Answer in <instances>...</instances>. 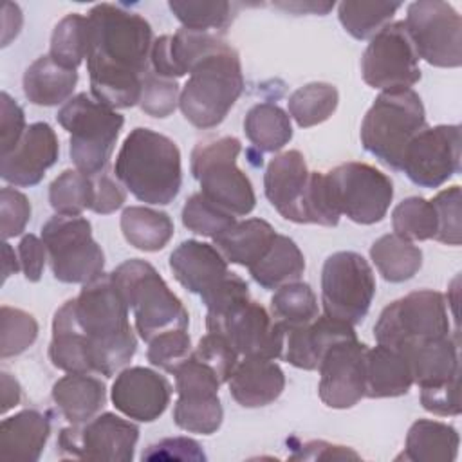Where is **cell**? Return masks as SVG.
<instances>
[{"label":"cell","mask_w":462,"mask_h":462,"mask_svg":"<svg viewBox=\"0 0 462 462\" xmlns=\"http://www.w3.org/2000/svg\"><path fill=\"white\" fill-rule=\"evenodd\" d=\"M74 316L92 357V370L112 377L137 350V337L128 321V305L110 274H101L72 298Z\"/></svg>","instance_id":"2"},{"label":"cell","mask_w":462,"mask_h":462,"mask_svg":"<svg viewBox=\"0 0 462 462\" xmlns=\"http://www.w3.org/2000/svg\"><path fill=\"white\" fill-rule=\"evenodd\" d=\"M110 278L134 312L135 330L143 341L148 343L166 330L188 328L189 316L182 301L146 260H126L110 273Z\"/></svg>","instance_id":"5"},{"label":"cell","mask_w":462,"mask_h":462,"mask_svg":"<svg viewBox=\"0 0 462 462\" xmlns=\"http://www.w3.org/2000/svg\"><path fill=\"white\" fill-rule=\"evenodd\" d=\"M139 428L116 413H101L83 424H70L58 435L61 458L130 462L134 458Z\"/></svg>","instance_id":"14"},{"label":"cell","mask_w":462,"mask_h":462,"mask_svg":"<svg viewBox=\"0 0 462 462\" xmlns=\"http://www.w3.org/2000/svg\"><path fill=\"white\" fill-rule=\"evenodd\" d=\"M143 460H195L204 462L206 455L200 444L188 437H171L162 439L143 453Z\"/></svg>","instance_id":"52"},{"label":"cell","mask_w":462,"mask_h":462,"mask_svg":"<svg viewBox=\"0 0 462 462\" xmlns=\"http://www.w3.org/2000/svg\"><path fill=\"white\" fill-rule=\"evenodd\" d=\"M168 7L182 27L200 32L222 31L233 18V5L226 0H170Z\"/></svg>","instance_id":"44"},{"label":"cell","mask_w":462,"mask_h":462,"mask_svg":"<svg viewBox=\"0 0 462 462\" xmlns=\"http://www.w3.org/2000/svg\"><path fill=\"white\" fill-rule=\"evenodd\" d=\"M88 18L79 13H70L56 23L51 36L49 54L60 65L67 69H78L88 56Z\"/></svg>","instance_id":"40"},{"label":"cell","mask_w":462,"mask_h":462,"mask_svg":"<svg viewBox=\"0 0 462 462\" xmlns=\"http://www.w3.org/2000/svg\"><path fill=\"white\" fill-rule=\"evenodd\" d=\"M370 258L379 274L392 283L413 278L422 267V251L395 233L377 238L370 247Z\"/></svg>","instance_id":"35"},{"label":"cell","mask_w":462,"mask_h":462,"mask_svg":"<svg viewBox=\"0 0 462 462\" xmlns=\"http://www.w3.org/2000/svg\"><path fill=\"white\" fill-rule=\"evenodd\" d=\"M193 356L209 366L220 383H227L236 363L238 352L227 343V339L220 334L208 332L200 337L199 345L193 350Z\"/></svg>","instance_id":"50"},{"label":"cell","mask_w":462,"mask_h":462,"mask_svg":"<svg viewBox=\"0 0 462 462\" xmlns=\"http://www.w3.org/2000/svg\"><path fill=\"white\" fill-rule=\"evenodd\" d=\"M0 381H2V413H5L7 410L14 408L20 402L22 397V390L18 381L9 374V372H2L0 374Z\"/></svg>","instance_id":"59"},{"label":"cell","mask_w":462,"mask_h":462,"mask_svg":"<svg viewBox=\"0 0 462 462\" xmlns=\"http://www.w3.org/2000/svg\"><path fill=\"white\" fill-rule=\"evenodd\" d=\"M49 202L56 215L79 217L94 204V180L92 177L78 171H61L49 186Z\"/></svg>","instance_id":"42"},{"label":"cell","mask_w":462,"mask_h":462,"mask_svg":"<svg viewBox=\"0 0 462 462\" xmlns=\"http://www.w3.org/2000/svg\"><path fill=\"white\" fill-rule=\"evenodd\" d=\"M70 134L69 152L78 171L94 177L106 170L125 117L87 92L72 96L56 116Z\"/></svg>","instance_id":"7"},{"label":"cell","mask_w":462,"mask_h":462,"mask_svg":"<svg viewBox=\"0 0 462 462\" xmlns=\"http://www.w3.org/2000/svg\"><path fill=\"white\" fill-rule=\"evenodd\" d=\"M458 444L460 439L453 426L419 419L408 430L404 458L415 462H453L458 455Z\"/></svg>","instance_id":"32"},{"label":"cell","mask_w":462,"mask_h":462,"mask_svg":"<svg viewBox=\"0 0 462 462\" xmlns=\"http://www.w3.org/2000/svg\"><path fill=\"white\" fill-rule=\"evenodd\" d=\"M426 128V112L413 88L381 92L361 123V144L384 166L401 171L408 143Z\"/></svg>","instance_id":"6"},{"label":"cell","mask_w":462,"mask_h":462,"mask_svg":"<svg viewBox=\"0 0 462 462\" xmlns=\"http://www.w3.org/2000/svg\"><path fill=\"white\" fill-rule=\"evenodd\" d=\"M117 411L137 422H153L170 404L171 384L159 372L144 366L125 368L110 390Z\"/></svg>","instance_id":"20"},{"label":"cell","mask_w":462,"mask_h":462,"mask_svg":"<svg viewBox=\"0 0 462 462\" xmlns=\"http://www.w3.org/2000/svg\"><path fill=\"white\" fill-rule=\"evenodd\" d=\"M18 258H20V267L23 271V276L29 282H38L43 274L45 262L49 260L43 240L31 233L25 235L18 244Z\"/></svg>","instance_id":"56"},{"label":"cell","mask_w":462,"mask_h":462,"mask_svg":"<svg viewBox=\"0 0 462 462\" xmlns=\"http://www.w3.org/2000/svg\"><path fill=\"white\" fill-rule=\"evenodd\" d=\"M78 83V70L54 61L51 54L34 60L23 74V94L38 106L65 105Z\"/></svg>","instance_id":"30"},{"label":"cell","mask_w":462,"mask_h":462,"mask_svg":"<svg viewBox=\"0 0 462 462\" xmlns=\"http://www.w3.org/2000/svg\"><path fill=\"white\" fill-rule=\"evenodd\" d=\"M401 171L420 188H439L460 171V126L422 128L406 146Z\"/></svg>","instance_id":"17"},{"label":"cell","mask_w":462,"mask_h":462,"mask_svg":"<svg viewBox=\"0 0 462 462\" xmlns=\"http://www.w3.org/2000/svg\"><path fill=\"white\" fill-rule=\"evenodd\" d=\"M244 90V74L238 52L224 43L200 60L189 72L179 97L186 121L197 128L220 125Z\"/></svg>","instance_id":"4"},{"label":"cell","mask_w":462,"mask_h":462,"mask_svg":"<svg viewBox=\"0 0 462 462\" xmlns=\"http://www.w3.org/2000/svg\"><path fill=\"white\" fill-rule=\"evenodd\" d=\"M231 397L244 408H260L274 402L285 388V374L273 359L244 357L229 381Z\"/></svg>","instance_id":"24"},{"label":"cell","mask_w":462,"mask_h":462,"mask_svg":"<svg viewBox=\"0 0 462 462\" xmlns=\"http://www.w3.org/2000/svg\"><path fill=\"white\" fill-rule=\"evenodd\" d=\"M292 449L294 453L291 455V458H296V460H345V458L356 460L359 458V455L350 448L330 444L325 440L303 442L294 446Z\"/></svg>","instance_id":"57"},{"label":"cell","mask_w":462,"mask_h":462,"mask_svg":"<svg viewBox=\"0 0 462 462\" xmlns=\"http://www.w3.org/2000/svg\"><path fill=\"white\" fill-rule=\"evenodd\" d=\"M399 7L395 2H341L337 16L352 38L366 40L388 25Z\"/></svg>","instance_id":"41"},{"label":"cell","mask_w":462,"mask_h":462,"mask_svg":"<svg viewBox=\"0 0 462 462\" xmlns=\"http://www.w3.org/2000/svg\"><path fill=\"white\" fill-rule=\"evenodd\" d=\"M2 254H4V278H2V282H5L11 274H14L18 269H22L20 267V258L14 254V249L7 244V240H4V244H2Z\"/></svg>","instance_id":"61"},{"label":"cell","mask_w":462,"mask_h":462,"mask_svg":"<svg viewBox=\"0 0 462 462\" xmlns=\"http://www.w3.org/2000/svg\"><path fill=\"white\" fill-rule=\"evenodd\" d=\"M191 354V339L186 328H173L148 341L146 357L152 366L173 374Z\"/></svg>","instance_id":"47"},{"label":"cell","mask_w":462,"mask_h":462,"mask_svg":"<svg viewBox=\"0 0 462 462\" xmlns=\"http://www.w3.org/2000/svg\"><path fill=\"white\" fill-rule=\"evenodd\" d=\"M170 269L175 280L200 298L211 292L229 274L227 260L213 244L184 240L170 254Z\"/></svg>","instance_id":"22"},{"label":"cell","mask_w":462,"mask_h":462,"mask_svg":"<svg viewBox=\"0 0 462 462\" xmlns=\"http://www.w3.org/2000/svg\"><path fill=\"white\" fill-rule=\"evenodd\" d=\"M310 170L298 150L274 155L263 175V191L271 206L287 220L307 224Z\"/></svg>","instance_id":"21"},{"label":"cell","mask_w":462,"mask_h":462,"mask_svg":"<svg viewBox=\"0 0 462 462\" xmlns=\"http://www.w3.org/2000/svg\"><path fill=\"white\" fill-rule=\"evenodd\" d=\"M60 143L52 126L45 121L32 123L25 128L16 146L0 155V177L13 186H36L45 171L56 164Z\"/></svg>","instance_id":"19"},{"label":"cell","mask_w":462,"mask_h":462,"mask_svg":"<svg viewBox=\"0 0 462 462\" xmlns=\"http://www.w3.org/2000/svg\"><path fill=\"white\" fill-rule=\"evenodd\" d=\"M121 231L125 240L146 253L161 251L173 236V222L164 211L146 206H130L121 215Z\"/></svg>","instance_id":"34"},{"label":"cell","mask_w":462,"mask_h":462,"mask_svg":"<svg viewBox=\"0 0 462 462\" xmlns=\"http://www.w3.org/2000/svg\"><path fill=\"white\" fill-rule=\"evenodd\" d=\"M38 337V323L32 314L2 305L0 309V356L11 357L25 352Z\"/></svg>","instance_id":"45"},{"label":"cell","mask_w":462,"mask_h":462,"mask_svg":"<svg viewBox=\"0 0 462 462\" xmlns=\"http://www.w3.org/2000/svg\"><path fill=\"white\" fill-rule=\"evenodd\" d=\"M393 233L404 240H435L439 229L437 211L431 200L422 197H408L392 211Z\"/></svg>","instance_id":"43"},{"label":"cell","mask_w":462,"mask_h":462,"mask_svg":"<svg viewBox=\"0 0 462 462\" xmlns=\"http://www.w3.org/2000/svg\"><path fill=\"white\" fill-rule=\"evenodd\" d=\"M92 180H94V204H92L94 213L108 215L125 204L126 193L123 189V184L116 180L106 170L101 171L99 175H94Z\"/></svg>","instance_id":"55"},{"label":"cell","mask_w":462,"mask_h":462,"mask_svg":"<svg viewBox=\"0 0 462 462\" xmlns=\"http://www.w3.org/2000/svg\"><path fill=\"white\" fill-rule=\"evenodd\" d=\"M410 363L413 384L431 388L460 375L458 334L419 343L402 352Z\"/></svg>","instance_id":"25"},{"label":"cell","mask_w":462,"mask_h":462,"mask_svg":"<svg viewBox=\"0 0 462 462\" xmlns=\"http://www.w3.org/2000/svg\"><path fill=\"white\" fill-rule=\"evenodd\" d=\"M114 175L137 200L166 206L182 184L179 146L155 130L137 126L117 152Z\"/></svg>","instance_id":"3"},{"label":"cell","mask_w":462,"mask_h":462,"mask_svg":"<svg viewBox=\"0 0 462 462\" xmlns=\"http://www.w3.org/2000/svg\"><path fill=\"white\" fill-rule=\"evenodd\" d=\"M276 7L287 9V11H296V13H316V14H327L332 7L334 2H309V4H301V2H294V4H276Z\"/></svg>","instance_id":"60"},{"label":"cell","mask_w":462,"mask_h":462,"mask_svg":"<svg viewBox=\"0 0 462 462\" xmlns=\"http://www.w3.org/2000/svg\"><path fill=\"white\" fill-rule=\"evenodd\" d=\"M31 218L29 199L16 188L5 186L0 191V231L2 238L9 240L23 233Z\"/></svg>","instance_id":"51"},{"label":"cell","mask_w":462,"mask_h":462,"mask_svg":"<svg viewBox=\"0 0 462 462\" xmlns=\"http://www.w3.org/2000/svg\"><path fill=\"white\" fill-rule=\"evenodd\" d=\"M206 328L208 332L224 336L238 356L273 361L282 357L285 330L251 298L233 305L222 314L206 316Z\"/></svg>","instance_id":"16"},{"label":"cell","mask_w":462,"mask_h":462,"mask_svg":"<svg viewBox=\"0 0 462 462\" xmlns=\"http://www.w3.org/2000/svg\"><path fill=\"white\" fill-rule=\"evenodd\" d=\"M244 132L254 148L278 152L292 139L291 116L274 103H258L245 114Z\"/></svg>","instance_id":"36"},{"label":"cell","mask_w":462,"mask_h":462,"mask_svg":"<svg viewBox=\"0 0 462 462\" xmlns=\"http://www.w3.org/2000/svg\"><path fill=\"white\" fill-rule=\"evenodd\" d=\"M52 401L70 424H83L103 410L106 388L88 374H67L54 383Z\"/></svg>","instance_id":"29"},{"label":"cell","mask_w":462,"mask_h":462,"mask_svg":"<svg viewBox=\"0 0 462 462\" xmlns=\"http://www.w3.org/2000/svg\"><path fill=\"white\" fill-rule=\"evenodd\" d=\"M22 22H23V16L20 7L16 4L5 2L2 7V47L9 45V42L18 36L22 29Z\"/></svg>","instance_id":"58"},{"label":"cell","mask_w":462,"mask_h":462,"mask_svg":"<svg viewBox=\"0 0 462 462\" xmlns=\"http://www.w3.org/2000/svg\"><path fill=\"white\" fill-rule=\"evenodd\" d=\"M437 218L439 229L435 240L448 245H460L462 242V220H460V186H451L435 195L431 199Z\"/></svg>","instance_id":"49"},{"label":"cell","mask_w":462,"mask_h":462,"mask_svg":"<svg viewBox=\"0 0 462 462\" xmlns=\"http://www.w3.org/2000/svg\"><path fill=\"white\" fill-rule=\"evenodd\" d=\"M274 236L276 233L267 220L247 218L235 222L213 238V245L227 262L249 269L269 251Z\"/></svg>","instance_id":"31"},{"label":"cell","mask_w":462,"mask_h":462,"mask_svg":"<svg viewBox=\"0 0 462 462\" xmlns=\"http://www.w3.org/2000/svg\"><path fill=\"white\" fill-rule=\"evenodd\" d=\"M420 404L426 411L440 417L458 415L460 413V392L458 377L444 383L440 386L420 388Z\"/></svg>","instance_id":"54"},{"label":"cell","mask_w":462,"mask_h":462,"mask_svg":"<svg viewBox=\"0 0 462 462\" xmlns=\"http://www.w3.org/2000/svg\"><path fill=\"white\" fill-rule=\"evenodd\" d=\"M87 69L92 96L110 108L139 105L143 78L150 70L152 25L117 4H97L88 14Z\"/></svg>","instance_id":"1"},{"label":"cell","mask_w":462,"mask_h":462,"mask_svg":"<svg viewBox=\"0 0 462 462\" xmlns=\"http://www.w3.org/2000/svg\"><path fill=\"white\" fill-rule=\"evenodd\" d=\"M339 94L337 88L330 83L314 81L296 88L289 101V114L301 128L316 126L327 121L337 108Z\"/></svg>","instance_id":"38"},{"label":"cell","mask_w":462,"mask_h":462,"mask_svg":"<svg viewBox=\"0 0 462 462\" xmlns=\"http://www.w3.org/2000/svg\"><path fill=\"white\" fill-rule=\"evenodd\" d=\"M240 150L236 137L224 135L199 143L191 152V173L200 184V193L235 217L249 215L256 206L253 184L236 166Z\"/></svg>","instance_id":"8"},{"label":"cell","mask_w":462,"mask_h":462,"mask_svg":"<svg viewBox=\"0 0 462 462\" xmlns=\"http://www.w3.org/2000/svg\"><path fill=\"white\" fill-rule=\"evenodd\" d=\"M271 316L282 328L307 325L318 318V298L309 283L292 282L280 287L271 298Z\"/></svg>","instance_id":"39"},{"label":"cell","mask_w":462,"mask_h":462,"mask_svg":"<svg viewBox=\"0 0 462 462\" xmlns=\"http://www.w3.org/2000/svg\"><path fill=\"white\" fill-rule=\"evenodd\" d=\"M345 337H356L354 325L327 314L318 316L307 325L285 328L282 357L296 368L318 370L319 361L328 346Z\"/></svg>","instance_id":"23"},{"label":"cell","mask_w":462,"mask_h":462,"mask_svg":"<svg viewBox=\"0 0 462 462\" xmlns=\"http://www.w3.org/2000/svg\"><path fill=\"white\" fill-rule=\"evenodd\" d=\"M368 346L356 337L336 341L323 354L318 372V393L336 410L356 406L365 397V356Z\"/></svg>","instance_id":"18"},{"label":"cell","mask_w":462,"mask_h":462,"mask_svg":"<svg viewBox=\"0 0 462 462\" xmlns=\"http://www.w3.org/2000/svg\"><path fill=\"white\" fill-rule=\"evenodd\" d=\"M413 375L406 356L395 348L379 345L365 356V397H401L410 392Z\"/></svg>","instance_id":"27"},{"label":"cell","mask_w":462,"mask_h":462,"mask_svg":"<svg viewBox=\"0 0 462 462\" xmlns=\"http://www.w3.org/2000/svg\"><path fill=\"white\" fill-rule=\"evenodd\" d=\"M375 296L370 263L356 251L332 253L321 269V303L327 316L357 325Z\"/></svg>","instance_id":"12"},{"label":"cell","mask_w":462,"mask_h":462,"mask_svg":"<svg viewBox=\"0 0 462 462\" xmlns=\"http://www.w3.org/2000/svg\"><path fill=\"white\" fill-rule=\"evenodd\" d=\"M332 206L356 224L381 222L393 199L390 177L366 162H343L325 173Z\"/></svg>","instance_id":"11"},{"label":"cell","mask_w":462,"mask_h":462,"mask_svg":"<svg viewBox=\"0 0 462 462\" xmlns=\"http://www.w3.org/2000/svg\"><path fill=\"white\" fill-rule=\"evenodd\" d=\"M224 419L218 392L179 393L173 406V422L189 433L211 435Z\"/></svg>","instance_id":"37"},{"label":"cell","mask_w":462,"mask_h":462,"mask_svg":"<svg viewBox=\"0 0 462 462\" xmlns=\"http://www.w3.org/2000/svg\"><path fill=\"white\" fill-rule=\"evenodd\" d=\"M305 271V256L296 242L285 235L274 236L269 251L249 267L253 280L269 291L298 282Z\"/></svg>","instance_id":"33"},{"label":"cell","mask_w":462,"mask_h":462,"mask_svg":"<svg viewBox=\"0 0 462 462\" xmlns=\"http://www.w3.org/2000/svg\"><path fill=\"white\" fill-rule=\"evenodd\" d=\"M51 363L67 374H90L92 357L88 343L78 327L72 300H67L54 314L49 345Z\"/></svg>","instance_id":"28"},{"label":"cell","mask_w":462,"mask_h":462,"mask_svg":"<svg viewBox=\"0 0 462 462\" xmlns=\"http://www.w3.org/2000/svg\"><path fill=\"white\" fill-rule=\"evenodd\" d=\"M23 108L7 94H0V135H2V155L11 152L25 132Z\"/></svg>","instance_id":"53"},{"label":"cell","mask_w":462,"mask_h":462,"mask_svg":"<svg viewBox=\"0 0 462 462\" xmlns=\"http://www.w3.org/2000/svg\"><path fill=\"white\" fill-rule=\"evenodd\" d=\"M180 88L177 79H166L157 76L152 69L143 78V88L139 106L152 117H168L179 106Z\"/></svg>","instance_id":"48"},{"label":"cell","mask_w":462,"mask_h":462,"mask_svg":"<svg viewBox=\"0 0 462 462\" xmlns=\"http://www.w3.org/2000/svg\"><path fill=\"white\" fill-rule=\"evenodd\" d=\"M51 435V420L38 410H22L0 424V458L36 462Z\"/></svg>","instance_id":"26"},{"label":"cell","mask_w":462,"mask_h":462,"mask_svg":"<svg viewBox=\"0 0 462 462\" xmlns=\"http://www.w3.org/2000/svg\"><path fill=\"white\" fill-rule=\"evenodd\" d=\"M361 74L366 85L383 92L411 88L420 79L419 58L404 22H390L370 38L361 58Z\"/></svg>","instance_id":"15"},{"label":"cell","mask_w":462,"mask_h":462,"mask_svg":"<svg viewBox=\"0 0 462 462\" xmlns=\"http://www.w3.org/2000/svg\"><path fill=\"white\" fill-rule=\"evenodd\" d=\"M51 271L63 283H88L103 274L105 254L87 218L54 215L42 226Z\"/></svg>","instance_id":"10"},{"label":"cell","mask_w":462,"mask_h":462,"mask_svg":"<svg viewBox=\"0 0 462 462\" xmlns=\"http://www.w3.org/2000/svg\"><path fill=\"white\" fill-rule=\"evenodd\" d=\"M235 222V215L224 211L222 208L208 200L200 191L193 193L182 208V224L195 235L217 238Z\"/></svg>","instance_id":"46"},{"label":"cell","mask_w":462,"mask_h":462,"mask_svg":"<svg viewBox=\"0 0 462 462\" xmlns=\"http://www.w3.org/2000/svg\"><path fill=\"white\" fill-rule=\"evenodd\" d=\"M444 336H451L448 303L431 289L413 291L392 301L374 325L375 341L399 352Z\"/></svg>","instance_id":"9"},{"label":"cell","mask_w":462,"mask_h":462,"mask_svg":"<svg viewBox=\"0 0 462 462\" xmlns=\"http://www.w3.org/2000/svg\"><path fill=\"white\" fill-rule=\"evenodd\" d=\"M404 25L417 58L433 67H460L462 20L451 4L442 0L411 2Z\"/></svg>","instance_id":"13"}]
</instances>
